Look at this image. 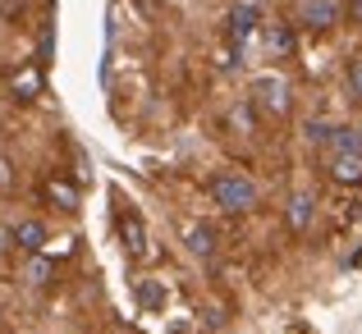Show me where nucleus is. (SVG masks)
Masks as SVG:
<instances>
[{
    "instance_id": "1",
    "label": "nucleus",
    "mask_w": 362,
    "mask_h": 334,
    "mask_svg": "<svg viewBox=\"0 0 362 334\" xmlns=\"http://www.w3.org/2000/svg\"><path fill=\"white\" fill-rule=\"evenodd\" d=\"M211 202L221 206L225 215H243L257 206V184L247 174H239V169H225V174L211 179Z\"/></svg>"
},
{
    "instance_id": "17",
    "label": "nucleus",
    "mask_w": 362,
    "mask_h": 334,
    "mask_svg": "<svg viewBox=\"0 0 362 334\" xmlns=\"http://www.w3.org/2000/svg\"><path fill=\"white\" fill-rule=\"evenodd\" d=\"M18 9H23V0H0V14H5V18H14Z\"/></svg>"
},
{
    "instance_id": "10",
    "label": "nucleus",
    "mask_w": 362,
    "mask_h": 334,
    "mask_svg": "<svg viewBox=\"0 0 362 334\" xmlns=\"http://www.w3.org/2000/svg\"><path fill=\"white\" fill-rule=\"evenodd\" d=\"M42 197L55 206V211H78V188H74L69 179H60V174L42 184Z\"/></svg>"
},
{
    "instance_id": "7",
    "label": "nucleus",
    "mask_w": 362,
    "mask_h": 334,
    "mask_svg": "<svg viewBox=\"0 0 362 334\" xmlns=\"http://www.w3.org/2000/svg\"><path fill=\"white\" fill-rule=\"evenodd\" d=\"M335 18H339V9L330 0H303L298 5V28H312V32H326Z\"/></svg>"
},
{
    "instance_id": "9",
    "label": "nucleus",
    "mask_w": 362,
    "mask_h": 334,
    "mask_svg": "<svg viewBox=\"0 0 362 334\" xmlns=\"http://www.w3.org/2000/svg\"><path fill=\"white\" fill-rule=\"evenodd\" d=\"M330 179L358 188L362 184V151H339V156H330Z\"/></svg>"
},
{
    "instance_id": "4",
    "label": "nucleus",
    "mask_w": 362,
    "mask_h": 334,
    "mask_svg": "<svg viewBox=\"0 0 362 334\" xmlns=\"http://www.w3.org/2000/svg\"><path fill=\"white\" fill-rule=\"evenodd\" d=\"M9 243H14L18 252H28V256L42 252L46 247V225L42 220H14L9 225Z\"/></svg>"
},
{
    "instance_id": "15",
    "label": "nucleus",
    "mask_w": 362,
    "mask_h": 334,
    "mask_svg": "<svg viewBox=\"0 0 362 334\" xmlns=\"http://www.w3.org/2000/svg\"><path fill=\"white\" fill-rule=\"evenodd\" d=\"M138 298H142V307H160V302H165V293H160V284H142Z\"/></svg>"
},
{
    "instance_id": "14",
    "label": "nucleus",
    "mask_w": 362,
    "mask_h": 334,
    "mask_svg": "<svg viewBox=\"0 0 362 334\" xmlns=\"http://www.w3.org/2000/svg\"><path fill=\"white\" fill-rule=\"evenodd\" d=\"M330 129H335V124H326V119H312V124H308V142H317V147H326Z\"/></svg>"
},
{
    "instance_id": "2",
    "label": "nucleus",
    "mask_w": 362,
    "mask_h": 334,
    "mask_svg": "<svg viewBox=\"0 0 362 334\" xmlns=\"http://www.w3.org/2000/svg\"><path fill=\"white\" fill-rule=\"evenodd\" d=\"M252 106L262 114H271V119H284V114L293 110L289 83H284L280 73H262V78H252Z\"/></svg>"
},
{
    "instance_id": "5",
    "label": "nucleus",
    "mask_w": 362,
    "mask_h": 334,
    "mask_svg": "<svg viewBox=\"0 0 362 334\" xmlns=\"http://www.w3.org/2000/svg\"><path fill=\"white\" fill-rule=\"evenodd\" d=\"M184 247H188V256H197V261H211L216 256V229L202 225V220L184 225Z\"/></svg>"
},
{
    "instance_id": "19",
    "label": "nucleus",
    "mask_w": 362,
    "mask_h": 334,
    "mask_svg": "<svg viewBox=\"0 0 362 334\" xmlns=\"http://www.w3.org/2000/svg\"><path fill=\"white\" fill-rule=\"evenodd\" d=\"M349 18H358V23H362V0H349Z\"/></svg>"
},
{
    "instance_id": "8",
    "label": "nucleus",
    "mask_w": 362,
    "mask_h": 334,
    "mask_svg": "<svg viewBox=\"0 0 362 334\" xmlns=\"http://www.w3.org/2000/svg\"><path fill=\"white\" fill-rule=\"evenodd\" d=\"M284 220H289L293 234H308L312 220H317V202H312L308 193H293V197H289V206H284Z\"/></svg>"
},
{
    "instance_id": "16",
    "label": "nucleus",
    "mask_w": 362,
    "mask_h": 334,
    "mask_svg": "<svg viewBox=\"0 0 362 334\" xmlns=\"http://www.w3.org/2000/svg\"><path fill=\"white\" fill-rule=\"evenodd\" d=\"M349 92H354V97L362 101V60L349 64Z\"/></svg>"
},
{
    "instance_id": "3",
    "label": "nucleus",
    "mask_w": 362,
    "mask_h": 334,
    "mask_svg": "<svg viewBox=\"0 0 362 334\" xmlns=\"http://www.w3.org/2000/svg\"><path fill=\"white\" fill-rule=\"evenodd\" d=\"M115 225H119V243H124V252H129L133 261H142V256L151 252V247H147V225H142V215L124 206V211L115 215Z\"/></svg>"
},
{
    "instance_id": "18",
    "label": "nucleus",
    "mask_w": 362,
    "mask_h": 334,
    "mask_svg": "<svg viewBox=\"0 0 362 334\" xmlns=\"http://www.w3.org/2000/svg\"><path fill=\"white\" fill-rule=\"evenodd\" d=\"M9 184H14V169H9V160L0 156V188H9Z\"/></svg>"
},
{
    "instance_id": "11",
    "label": "nucleus",
    "mask_w": 362,
    "mask_h": 334,
    "mask_svg": "<svg viewBox=\"0 0 362 334\" xmlns=\"http://www.w3.org/2000/svg\"><path fill=\"white\" fill-rule=\"evenodd\" d=\"M51 275H55L51 256L33 252V256H28V266H23V270H18V280H23V284H33V289H42V284H51Z\"/></svg>"
},
{
    "instance_id": "6",
    "label": "nucleus",
    "mask_w": 362,
    "mask_h": 334,
    "mask_svg": "<svg viewBox=\"0 0 362 334\" xmlns=\"http://www.w3.org/2000/svg\"><path fill=\"white\" fill-rule=\"evenodd\" d=\"M9 97L14 101H37L42 97V69H37V64H18V69L9 73Z\"/></svg>"
},
{
    "instance_id": "13",
    "label": "nucleus",
    "mask_w": 362,
    "mask_h": 334,
    "mask_svg": "<svg viewBox=\"0 0 362 334\" xmlns=\"http://www.w3.org/2000/svg\"><path fill=\"white\" fill-rule=\"evenodd\" d=\"M266 51H271V55H280V60H284V55H293V32H289L284 23L266 28Z\"/></svg>"
},
{
    "instance_id": "20",
    "label": "nucleus",
    "mask_w": 362,
    "mask_h": 334,
    "mask_svg": "<svg viewBox=\"0 0 362 334\" xmlns=\"http://www.w3.org/2000/svg\"><path fill=\"white\" fill-rule=\"evenodd\" d=\"M358 138H362V129H358Z\"/></svg>"
},
{
    "instance_id": "12",
    "label": "nucleus",
    "mask_w": 362,
    "mask_h": 334,
    "mask_svg": "<svg viewBox=\"0 0 362 334\" xmlns=\"http://www.w3.org/2000/svg\"><path fill=\"white\" fill-rule=\"evenodd\" d=\"M252 28H257V9H252V5H239V9L230 14V42L239 46V51H243L247 37H252Z\"/></svg>"
}]
</instances>
